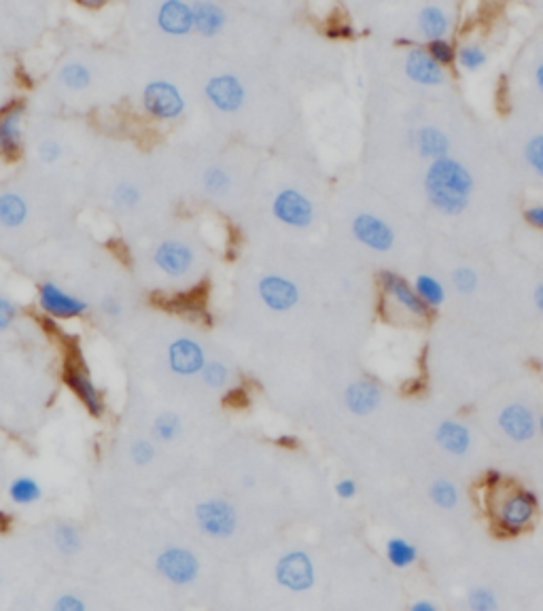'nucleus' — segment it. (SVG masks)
I'll use <instances>...</instances> for the list:
<instances>
[{"instance_id":"f257e3e1","label":"nucleus","mask_w":543,"mask_h":611,"mask_svg":"<svg viewBox=\"0 0 543 611\" xmlns=\"http://www.w3.org/2000/svg\"><path fill=\"white\" fill-rule=\"evenodd\" d=\"M473 187V176L465 163L454 157H441L429 163L425 172V193L433 209L444 215L457 217L469 206Z\"/></svg>"},{"instance_id":"f03ea898","label":"nucleus","mask_w":543,"mask_h":611,"mask_svg":"<svg viewBox=\"0 0 543 611\" xmlns=\"http://www.w3.org/2000/svg\"><path fill=\"white\" fill-rule=\"evenodd\" d=\"M539 499L533 490L516 488L509 490L495 508V520L501 531L514 535L533 525Z\"/></svg>"},{"instance_id":"7ed1b4c3","label":"nucleus","mask_w":543,"mask_h":611,"mask_svg":"<svg viewBox=\"0 0 543 611\" xmlns=\"http://www.w3.org/2000/svg\"><path fill=\"white\" fill-rule=\"evenodd\" d=\"M64 382L68 384V389L77 395V399L84 403V408L94 419L104 417L106 412L104 393L98 389V384L94 382L90 368H87L84 359L79 357L68 359V363L64 365Z\"/></svg>"},{"instance_id":"20e7f679","label":"nucleus","mask_w":543,"mask_h":611,"mask_svg":"<svg viewBox=\"0 0 543 611\" xmlns=\"http://www.w3.org/2000/svg\"><path fill=\"white\" fill-rule=\"evenodd\" d=\"M195 525L206 537L227 539L236 533V509L225 499H206L195 506Z\"/></svg>"},{"instance_id":"39448f33","label":"nucleus","mask_w":543,"mask_h":611,"mask_svg":"<svg viewBox=\"0 0 543 611\" xmlns=\"http://www.w3.org/2000/svg\"><path fill=\"white\" fill-rule=\"evenodd\" d=\"M274 577L289 592H308L314 586V579H317L311 554H306L304 550H291L282 554L279 563H276Z\"/></svg>"},{"instance_id":"423d86ee","label":"nucleus","mask_w":543,"mask_h":611,"mask_svg":"<svg viewBox=\"0 0 543 611\" xmlns=\"http://www.w3.org/2000/svg\"><path fill=\"white\" fill-rule=\"evenodd\" d=\"M155 569L166 582L174 586H189L200 573V560L192 550L181 546H170L155 558Z\"/></svg>"},{"instance_id":"0eeeda50","label":"nucleus","mask_w":543,"mask_h":611,"mask_svg":"<svg viewBox=\"0 0 543 611\" xmlns=\"http://www.w3.org/2000/svg\"><path fill=\"white\" fill-rule=\"evenodd\" d=\"M272 212H274V217L281 223L298 230L308 228L314 219V206L311 198H306L304 193L293 187H285L282 192L276 193L274 202H272Z\"/></svg>"},{"instance_id":"6e6552de","label":"nucleus","mask_w":543,"mask_h":611,"mask_svg":"<svg viewBox=\"0 0 543 611\" xmlns=\"http://www.w3.org/2000/svg\"><path fill=\"white\" fill-rule=\"evenodd\" d=\"M143 106L155 119H176L185 111V98L168 81H151L143 92Z\"/></svg>"},{"instance_id":"1a4fd4ad","label":"nucleus","mask_w":543,"mask_h":611,"mask_svg":"<svg viewBox=\"0 0 543 611\" xmlns=\"http://www.w3.org/2000/svg\"><path fill=\"white\" fill-rule=\"evenodd\" d=\"M39 306L54 319H79L90 312V304L85 300L64 291L55 282H43L39 287Z\"/></svg>"},{"instance_id":"9d476101","label":"nucleus","mask_w":543,"mask_h":611,"mask_svg":"<svg viewBox=\"0 0 543 611\" xmlns=\"http://www.w3.org/2000/svg\"><path fill=\"white\" fill-rule=\"evenodd\" d=\"M378 282H380L382 291L387 293L397 306H401L403 310L412 314V317L416 319L431 317L433 308L427 306L425 301L419 298L414 285H410L403 276H400L397 272H390V270H382V272L378 274Z\"/></svg>"},{"instance_id":"9b49d317","label":"nucleus","mask_w":543,"mask_h":611,"mask_svg":"<svg viewBox=\"0 0 543 611\" xmlns=\"http://www.w3.org/2000/svg\"><path fill=\"white\" fill-rule=\"evenodd\" d=\"M350 230L363 247L378 251V253H387L395 244V232L390 230V225L371 212H361L352 219Z\"/></svg>"},{"instance_id":"f8f14e48","label":"nucleus","mask_w":543,"mask_h":611,"mask_svg":"<svg viewBox=\"0 0 543 611\" xmlns=\"http://www.w3.org/2000/svg\"><path fill=\"white\" fill-rule=\"evenodd\" d=\"M24 113H26L24 100H15L0 113V155L7 160H15L24 149Z\"/></svg>"},{"instance_id":"ddd939ff","label":"nucleus","mask_w":543,"mask_h":611,"mask_svg":"<svg viewBox=\"0 0 543 611\" xmlns=\"http://www.w3.org/2000/svg\"><path fill=\"white\" fill-rule=\"evenodd\" d=\"M259 298L274 312H287L300 301V289L293 281L279 274H268L259 281Z\"/></svg>"},{"instance_id":"4468645a","label":"nucleus","mask_w":543,"mask_h":611,"mask_svg":"<svg viewBox=\"0 0 543 611\" xmlns=\"http://www.w3.org/2000/svg\"><path fill=\"white\" fill-rule=\"evenodd\" d=\"M204 94L214 109L223 113H233L244 104V85L233 74H214L204 87Z\"/></svg>"},{"instance_id":"2eb2a0df","label":"nucleus","mask_w":543,"mask_h":611,"mask_svg":"<svg viewBox=\"0 0 543 611\" xmlns=\"http://www.w3.org/2000/svg\"><path fill=\"white\" fill-rule=\"evenodd\" d=\"M206 352L192 338H179L168 346V365L179 376L202 374L206 365Z\"/></svg>"},{"instance_id":"dca6fc26","label":"nucleus","mask_w":543,"mask_h":611,"mask_svg":"<svg viewBox=\"0 0 543 611\" xmlns=\"http://www.w3.org/2000/svg\"><path fill=\"white\" fill-rule=\"evenodd\" d=\"M499 427L514 442H527L537 433V419L522 403H509L499 412Z\"/></svg>"},{"instance_id":"f3484780","label":"nucleus","mask_w":543,"mask_h":611,"mask_svg":"<svg viewBox=\"0 0 543 611\" xmlns=\"http://www.w3.org/2000/svg\"><path fill=\"white\" fill-rule=\"evenodd\" d=\"M157 26L170 36H185L193 30V7L183 0H166L157 7Z\"/></svg>"},{"instance_id":"a211bd4d","label":"nucleus","mask_w":543,"mask_h":611,"mask_svg":"<svg viewBox=\"0 0 543 611\" xmlns=\"http://www.w3.org/2000/svg\"><path fill=\"white\" fill-rule=\"evenodd\" d=\"M406 74L420 85H441L446 81V68H441L425 47L410 49L406 55Z\"/></svg>"},{"instance_id":"6ab92c4d","label":"nucleus","mask_w":543,"mask_h":611,"mask_svg":"<svg viewBox=\"0 0 543 611\" xmlns=\"http://www.w3.org/2000/svg\"><path fill=\"white\" fill-rule=\"evenodd\" d=\"M153 261L168 276H181L193 266V251L183 241H163L155 249Z\"/></svg>"},{"instance_id":"aec40b11","label":"nucleus","mask_w":543,"mask_h":611,"mask_svg":"<svg viewBox=\"0 0 543 611\" xmlns=\"http://www.w3.org/2000/svg\"><path fill=\"white\" fill-rule=\"evenodd\" d=\"M382 393L378 389L376 382L371 380H357L349 384L344 393V401L349 406V410L352 414H359V417H365V414L374 412L378 406H380Z\"/></svg>"},{"instance_id":"412c9836","label":"nucleus","mask_w":543,"mask_h":611,"mask_svg":"<svg viewBox=\"0 0 543 611\" xmlns=\"http://www.w3.org/2000/svg\"><path fill=\"white\" fill-rule=\"evenodd\" d=\"M435 442L439 448H444L448 455L463 457L471 448V433L459 420H444L435 429Z\"/></svg>"},{"instance_id":"4be33fe9","label":"nucleus","mask_w":543,"mask_h":611,"mask_svg":"<svg viewBox=\"0 0 543 611\" xmlns=\"http://www.w3.org/2000/svg\"><path fill=\"white\" fill-rule=\"evenodd\" d=\"M412 144L420 157H427L431 162L441 160V157H448V153H450V138L439 128H433V125L416 130L412 134Z\"/></svg>"},{"instance_id":"5701e85b","label":"nucleus","mask_w":543,"mask_h":611,"mask_svg":"<svg viewBox=\"0 0 543 611\" xmlns=\"http://www.w3.org/2000/svg\"><path fill=\"white\" fill-rule=\"evenodd\" d=\"M192 7H193V30L198 34L214 36L225 28L227 15L221 5L198 0V3H192Z\"/></svg>"},{"instance_id":"b1692460","label":"nucleus","mask_w":543,"mask_h":611,"mask_svg":"<svg viewBox=\"0 0 543 611\" xmlns=\"http://www.w3.org/2000/svg\"><path fill=\"white\" fill-rule=\"evenodd\" d=\"M419 30L429 41L446 39L448 30H450V17H448L446 9L438 7V5L422 7L419 11Z\"/></svg>"},{"instance_id":"393cba45","label":"nucleus","mask_w":543,"mask_h":611,"mask_svg":"<svg viewBox=\"0 0 543 611\" xmlns=\"http://www.w3.org/2000/svg\"><path fill=\"white\" fill-rule=\"evenodd\" d=\"M28 217V204L20 193H0V225L5 228H20Z\"/></svg>"},{"instance_id":"a878e982","label":"nucleus","mask_w":543,"mask_h":611,"mask_svg":"<svg viewBox=\"0 0 543 611\" xmlns=\"http://www.w3.org/2000/svg\"><path fill=\"white\" fill-rule=\"evenodd\" d=\"M7 493L11 503L20 508L35 506V503H39L43 499V487L33 476H17L15 480L9 484Z\"/></svg>"},{"instance_id":"bb28decb","label":"nucleus","mask_w":543,"mask_h":611,"mask_svg":"<svg viewBox=\"0 0 543 611\" xmlns=\"http://www.w3.org/2000/svg\"><path fill=\"white\" fill-rule=\"evenodd\" d=\"M384 552H387V560L395 569H408V567H412L419 560L416 546L403 537H390L387 546H384Z\"/></svg>"},{"instance_id":"cd10ccee","label":"nucleus","mask_w":543,"mask_h":611,"mask_svg":"<svg viewBox=\"0 0 543 611\" xmlns=\"http://www.w3.org/2000/svg\"><path fill=\"white\" fill-rule=\"evenodd\" d=\"M414 289H416V293H419V298L422 301H425L427 306H431L433 310L438 306L444 304L446 289H444V285H441V282L438 279H433V276L420 274L419 279L414 281Z\"/></svg>"},{"instance_id":"c85d7f7f","label":"nucleus","mask_w":543,"mask_h":611,"mask_svg":"<svg viewBox=\"0 0 543 611\" xmlns=\"http://www.w3.org/2000/svg\"><path fill=\"white\" fill-rule=\"evenodd\" d=\"M181 436V419L174 412H162L153 420V439L160 444H170Z\"/></svg>"},{"instance_id":"c756f323","label":"nucleus","mask_w":543,"mask_h":611,"mask_svg":"<svg viewBox=\"0 0 543 611\" xmlns=\"http://www.w3.org/2000/svg\"><path fill=\"white\" fill-rule=\"evenodd\" d=\"M429 497H431V501L441 509H454L459 506V490L450 480H446V478H438V480L429 487Z\"/></svg>"},{"instance_id":"7c9ffc66","label":"nucleus","mask_w":543,"mask_h":611,"mask_svg":"<svg viewBox=\"0 0 543 611\" xmlns=\"http://www.w3.org/2000/svg\"><path fill=\"white\" fill-rule=\"evenodd\" d=\"M60 81L64 84L68 90H85L92 84V71L81 62H68L62 66Z\"/></svg>"},{"instance_id":"2f4dec72","label":"nucleus","mask_w":543,"mask_h":611,"mask_svg":"<svg viewBox=\"0 0 543 611\" xmlns=\"http://www.w3.org/2000/svg\"><path fill=\"white\" fill-rule=\"evenodd\" d=\"M202 380L208 389H225L227 382H230V368L223 361H208L202 370Z\"/></svg>"},{"instance_id":"473e14b6","label":"nucleus","mask_w":543,"mask_h":611,"mask_svg":"<svg viewBox=\"0 0 543 611\" xmlns=\"http://www.w3.org/2000/svg\"><path fill=\"white\" fill-rule=\"evenodd\" d=\"M128 452H130L132 463L138 465V468H147V465L153 463V458L157 455V448H155L153 439L138 438V439H134V442L130 444Z\"/></svg>"},{"instance_id":"72a5a7b5","label":"nucleus","mask_w":543,"mask_h":611,"mask_svg":"<svg viewBox=\"0 0 543 611\" xmlns=\"http://www.w3.org/2000/svg\"><path fill=\"white\" fill-rule=\"evenodd\" d=\"M457 62L465 71L476 73L489 62V55H486V52L479 45H465L457 52Z\"/></svg>"},{"instance_id":"f704fd0d","label":"nucleus","mask_w":543,"mask_h":611,"mask_svg":"<svg viewBox=\"0 0 543 611\" xmlns=\"http://www.w3.org/2000/svg\"><path fill=\"white\" fill-rule=\"evenodd\" d=\"M55 537V546L60 547V552H64L71 557V554H77L81 547V535L77 528L73 525H60L54 533Z\"/></svg>"},{"instance_id":"c9c22d12","label":"nucleus","mask_w":543,"mask_h":611,"mask_svg":"<svg viewBox=\"0 0 543 611\" xmlns=\"http://www.w3.org/2000/svg\"><path fill=\"white\" fill-rule=\"evenodd\" d=\"M467 605H469V611H497L499 609L497 595L490 588H484V586L469 590V595H467Z\"/></svg>"},{"instance_id":"e433bc0d","label":"nucleus","mask_w":543,"mask_h":611,"mask_svg":"<svg viewBox=\"0 0 543 611\" xmlns=\"http://www.w3.org/2000/svg\"><path fill=\"white\" fill-rule=\"evenodd\" d=\"M425 49H427L429 55H431V58L435 62H438V64L441 68L450 66V64H454V62H457V49H454V45L448 39L429 41Z\"/></svg>"},{"instance_id":"4c0bfd02","label":"nucleus","mask_w":543,"mask_h":611,"mask_svg":"<svg viewBox=\"0 0 543 611\" xmlns=\"http://www.w3.org/2000/svg\"><path fill=\"white\" fill-rule=\"evenodd\" d=\"M141 189L136 185H128V182H122V185L113 189V202L117 206H122V209H134L136 204H141Z\"/></svg>"},{"instance_id":"58836bf2","label":"nucleus","mask_w":543,"mask_h":611,"mask_svg":"<svg viewBox=\"0 0 543 611\" xmlns=\"http://www.w3.org/2000/svg\"><path fill=\"white\" fill-rule=\"evenodd\" d=\"M524 157H527L528 166L533 168L537 174L543 176V134L530 138L527 147H524Z\"/></svg>"},{"instance_id":"ea45409f","label":"nucleus","mask_w":543,"mask_h":611,"mask_svg":"<svg viewBox=\"0 0 543 611\" xmlns=\"http://www.w3.org/2000/svg\"><path fill=\"white\" fill-rule=\"evenodd\" d=\"M202 182H204V187L208 189V192L221 193V192H225L227 187H230V174H227L223 168L212 166V168L206 170L204 176H202Z\"/></svg>"},{"instance_id":"a19ab883","label":"nucleus","mask_w":543,"mask_h":611,"mask_svg":"<svg viewBox=\"0 0 543 611\" xmlns=\"http://www.w3.org/2000/svg\"><path fill=\"white\" fill-rule=\"evenodd\" d=\"M452 285L457 287V291L469 295L478 287V274L471 268H457L452 272Z\"/></svg>"},{"instance_id":"79ce46f5","label":"nucleus","mask_w":543,"mask_h":611,"mask_svg":"<svg viewBox=\"0 0 543 611\" xmlns=\"http://www.w3.org/2000/svg\"><path fill=\"white\" fill-rule=\"evenodd\" d=\"M17 317H20V308H17L15 301L0 293V331L9 330Z\"/></svg>"},{"instance_id":"37998d69","label":"nucleus","mask_w":543,"mask_h":611,"mask_svg":"<svg viewBox=\"0 0 543 611\" xmlns=\"http://www.w3.org/2000/svg\"><path fill=\"white\" fill-rule=\"evenodd\" d=\"M52 611H87L84 598L77 595H62L55 598Z\"/></svg>"},{"instance_id":"c03bdc74","label":"nucleus","mask_w":543,"mask_h":611,"mask_svg":"<svg viewBox=\"0 0 543 611\" xmlns=\"http://www.w3.org/2000/svg\"><path fill=\"white\" fill-rule=\"evenodd\" d=\"M60 155H62V147H60L58 141H54V138H47V141H43L39 144L41 162L54 163V162L60 160Z\"/></svg>"},{"instance_id":"a18cd8bd","label":"nucleus","mask_w":543,"mask_h":611,"mask_svg":"<svg viewBox=\"0 0 543 611\" xmlns=\"http://www.w3.org/2000/svg\"><path fill=\"white\" fill-rule=\"evenodd\" d=\"M100 310H103L106 317H111V319H115L119 317V314L123 312V306H122V301H119L117 298H113V295H106V298L100 301Z\"/></svg>"},{"instance_id":"49530a36","label":"nucleus","mask_w":543,"mask_h":611,"mask_svg":"<svg viewBox=\"0 0 543 611\" xmlns=\"http://www.w3.org/2000/svg\"><path fill=\"white\" fill-rule=\"evenodd\" d=\"M336 495L340 499H352L357 495V484L350 478H342V480L336 482Z\"/></svg>"},{"instance_id":"de8ad7c7","label":"nucleus","mask_w":543,"mask_h":611,"mask_svg":"<svg viewBox=\"0 0 543 611\" xmlns=\"http://www.w3.org/2000/svg\"><path fill=\"white\" fill-rule=\"evenodd\" d=\"M524 219H527V222L533 225V228L543 230V204L530 206V209L524 211Z\"/></svg>"},{"instance_id":"09e8293b","label":"nucleus","mask_w":543,"mask_h":611,"mask_svg":"<svg viewBox=\"0 0 543 611\" xmlns=\"http://www.w3.org/2000/svg\"><path fill=\"white\" fill-rule=\"evenodd\" d=\"M410 611H439V609L435 603L427 601V598H420V601H416L412 607H410Z\"/></svg>"},{"instance_id":"8fccbe9b","label":"nucleus","mask_w":543,"mask_h":611,"mask_svg":"<svg viewBox=\"0 0 543 611\" xmlns=\"http://www.w3.org/2000/svg\"><path fill=\"white\" fill-rule=\"evenodd\" d=\"M533 298H535V304H537V308H539V310L543 312V282H541V285H539V287H537V289H535Z\"/></svg>"},{"instance_id":"3c124183","label":"nucleus","mask_w":543,"mask_h":611,"mask_svg":"<svg viewBox=\"0 0 543 611\" xmlns=\"http://www.w3.org/2000/svg\"><path fill=\"white\" fill-rule=\"evenodd\" d=\"M535 84H537V87H539V92L543 94V64L535 71Z\"/></svg>"},{"instance_id":"603ef678","label":"nucleus","mask_w":543,"mask_h":611,"mask_svg":"<svg viewBox=\"0 0 543 611\" xmlns=\"http://www.w3.org/2000/svg\"><path fill=\"white\" fill-rule=\"evenodd\" d=\"M537 431H539L541 436H543V417L537 419Z\"/></svg>"}]
</instances>
